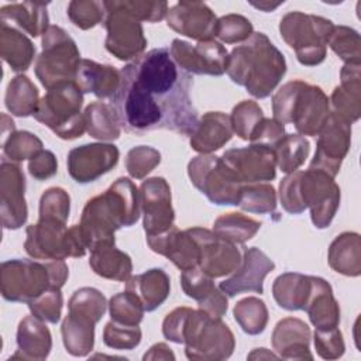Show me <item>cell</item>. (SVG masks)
<instances>
[{"instance_id": "603a6c76", "label": "cell", "mask_w": 361, "mask_h": 361, "mask_svg": "<svg viewBox=\"0 0 361 361\" xmlns=\"http://www.w3.org/2000/svg\"><path fill=\"white\" fill-rule=\"evenodd\" d=\"M330 116L329 97L319 86L303 82L292 107L290 123L300 135L314 137Z\"/></svg>"}, {"instance_id": "30bf717a", "label": "cell", "mask_w": 361, "mask_h": 361, "mask_svg": "<svg viewBox=\"0 0 361 361\" xmlns=\"http://www.w3.org/2000/svg\"><path fill=\"white\" fill-rule=\"evenodd\" d=\"M188 175L193 186L214 204L237 206L243 189L220 157L200 154L188 164Z\"/></svg>"}, {"instance_id": "8d00e7d4", "label": "cell", "mask_w": 361, "mask_h": 361, "mask_svg": "<svg viewBox=\"0 0 361 361\" xmlns=\"http://www.w3.org/2000/svg\"><path fill=\"white\" fill-rule=\"evenodd\" d=\"M312 289V276L285 272L279 275L272 285L275 302L286 310H303Z\"/></svg>"}, {"instance_id": "d590c367", "label": "cell", "mask_w": 361, "mask_h": 361, "mask_svg": "<svg viewBox=\"0 0 361 361\" xmlns=\"http://www.w3.org/2000/svg\"><path fill=\"white\" fill-rule=\"evenodd\" d=\"M329 265L345 276L361 274V240L357 233H341L329 248Z\"/></svg>"}, {"instance_id": "1f68e13d", "label": "cell", "mask_w": 361, "mask_h": 361, "mask_svg": "<svg viewBox=\"0 0 361 361\" xmlns=\"http://www.w3.org/2000/svg\"><path fill=\"white\" fill-rule=\"evenodd\" d=\"M171 281L166 272L161 268H151L140 275L130 276L126 281V290L134 293L145 312H152L159 307L168 298Z\"/></svg>"}, {"instance_id": "7dc6e473", "label": "cell", "mask_w": 361, "mask_h": 361, "mask_svg": "<svg viewBox=\"0 0 361 361\" xmlns=\"http://www.w3.org/2000/svg\"><path fill=\"white\" fill-rule=\"evenodd\" d=\"M327 44L345 63H360V34L355 30L345 25H334Z\"/></svg>"}, {"instance_id": "4dcf8cb0", "label": "cell", "mask_w": 361, "mask_h": 361, "mask_svg": "<svg viewBox=\"0 0 361 361\" xmlns=\"http://www.w3.org/2000/svg\"><path fill=\"white\" fill-rule=\"evenodd\" d=\"M120 79V71L114 66L82 59L75 83L82 93H93L99 99H111L118 89Z\"/></svg>"}, {"instance_id": "b9f144b4", "label": "cell", "mask_w": 361, "mask_h": 361, "mask_svg": "<svg viewBox=\"0 0 361 361\" xmlns=\"http://www.w3.org/2000/svg\"><path fill=\"white\" fill-rule=\"evenodd\" d=\"M233 314L243 331L251 336L262 333L268 323V309L265 303L254 296H248L237 302Z\"/></svg>"}, {"instance_id": "03108f58", "label": "cell", "mask_w": 361, "mask_h": 361, "mask_svg": "<svg viewBox=\"0 0 361 361\" xmlns=\"http://www.w3.org/2000/svg\"><path fill=\"white\" fill-rule=\"evenodd\" d=\"M282 3H283V1H279V3H269V1H259V3H255V1H251V6H254V7H257V8H259V10L268 13V11H272V10H275L276 7H279Z\"/></svg>"}, {"instance_id": "484cf974", "label": "cell", "mask_w": 361, "mask_h": 361, "mask_svg": "<svg viewBox=\"0 0 361 361\" xmlns=\"http://www.w3.org/2000/svg\"><path fill=\"white\" fill-rule=\"evenodd\" d=\"M341 85L334 87L329 100L330 111L348 124L361 114V75L360 63H345L340 73Z\"/></svg>"}, {"instance_id": "681fc988", "label": "cell", "mask_w": 361, "mask_h": 361, "mask_svg": "<svg viewBox=\"0 0 361 361\" xmlns=\"http://www.w3.org/2000/svg\"><path fill=\"white\" fill-rule=\"evenodd\" d=\"M71 210V197L62 188L47 189L39 200V219L66 223Z\"/></svg>"}, {"instance_id": "6125c7cd", "label": "cell", "mask_w": 361, "mask_h": 361, "mask_svg": "<svg viewBox=\"0 0 361 361\" xmlns=\"http://www.w3.org/2000/svg\"><path fill=\"white\" fill-rule=\"evenodd\" d=\"M58 171V162L54 152L41 149L28 162V172L37 180H44L54 176Z\"/></svg>"}, {"instance_id": "bcb514c9", "label": "cell", "mask_w": 361, "mask_h": 361, "mask_svg": "<svg viewBox=\"0 0 361 361\" xmlns=\"http://www.w3.org/2000/svg\"><path fill=\"white\" fill-rule=\"evenodd\" d=\"M1 145L3 157L8 158L11 162L31 159L42 149V141L30 131H14Z\"/></svg>"}, {"instance_id": "f5cc1de1", "label": "cell", "mask_w": 361, "mask_h": 361, "mask_svg": "<svg viewBox=\"0 0 361 361\" xmlns=\"http://www.w3.org/2000/svg\"><path fill=\"white\" fill-rule=\"evenodd\" d=\"M141 341V329L138 326L121 324L110 320L103 330V343L114 350H133Z\"/></svg>"}, {"instance_id": "d6a6232c", "label": "cell", "mask_w": 361, "mask_h": 361, "mask_svg": "<svg viewBox=\"0 0 361 361\" xmlns=\"http://www.w3.org/2000/svg\"><path fill=\"white\" fill-rule=\"evenodd\" d=\"M0 23L14 24L34 38L44 35L49 28L47 3L23 1L6 4L0 8Z\"/></svg>"}, {"instance_id": "8fae6325", "label": "cell", "mask_w": 361, "mask_h": 361, "mask_svg": "<svg viewBox=\"0 0 361 361\" xmlns=\"http://www.w3.org/2000/svg\"><path fill=\"white\" fill-rule=\"evenodd\" d=\"M106 17L104 27L107 31L106 49L120 61L140 58L147 47V38L141 21L133 17L121 1H103Z\"/></svg>"}, {"instance_id": "74e56055", "label": "cell", "mask_w": 361, "mask_h": 361, "mask_svg": "<svg viewBox=\"0 0 361 361\" xmlns=\"http://www.w3.org/2000/svg\"><path fill=\"white\" fill-rule=\"evenodd\" d=\"M86 131L100 141H116L121 134V124L110 103L93 102L85 109Z\"/></svg>"}, {"instance_id": "e7e4bbea", "label": "cell", "mask_w": 361, "mask_h": 361, "mask_svg": "<svg viewBox=\"0 0 361 361\" xmlns=\"http://www.w3.org/2000/svg\"><path fill=\"white\" fill-rule=\"evenodd\" d=\"M7 131L11 134V133H14L16 131V126H14V121L7 116V114H1V135H3V141H1V144L6 141V138H7Z\"/></svg>"}, {"instance_id": "6f0895ef", "label": "cell", "mask_w": 361, "mask_h": 361, "mask_svg": "<svg viewBox=\"0 0 361 361\" xmlns=\"http://www.w3.org/2000/svg\"><path fill=\"white\" fill-rule=\"evenodd\" d=\"M123 7L138 21L157 23L165 18L168 14L166 1H145V0H124L121 1Z\"/></svg>"}, {"instance_id": "2e32d148", "label": "cell", "mask_w": 361, "mask_h": 361, "mask_svg": "<svg viewBox=\"0 0 361 361\" xmlns=\"http://www.w3.org/2000/svg\"><path fill=\"white\" fill-rule=\"evenodd\" d=\"M317 135L316 152L309 168L326 172L334 178L350 149L351 124L345 123L330 111L327 121Z\"/></svg>"}, {"instance_id": "836d02e7", "label": "cell", "mask_w": 361, "mask_h": 361, "mask_svg": "<svg viewBox=\"0 0 361 361\" xmlns=\"http://www.w3.org/2000/svg\"><path fill=\"white\" fill-rule=\"evenodd\" d=\"M0 55L14 72H24L35 56V47L25 34L0 23Z\"/></svg>"}, {"instance_id": "44dd1931", "label": "cell", "mask_w": 361, "mask_h": 361, "mask_svg": "<svg viewBox=\"0 0 361 361\" xmlns=\"http://www.w3.org/2000/svg\"><path fill=\"white\" fill-rule=\"evenodd\" d=\"M166 24L173 31L200 42L214 39L217 18L206 3L179 1L168 10Z\"/></svg>"}, {"instance_id": "11a10c76", "label": "cell", "mask_w": 361, "mask_h": 361, "mask_svg": "<svg viewBox=\"0 0 361 361\" xmlns=\"http://www.w3.org/2000/svg\"><path fill=\"white\" fill-rule=\"evenodd\" d=\"M303 85V80H290L276 90L272 97L274 118L282 124L290 123V113L295 104V99Z\"/></svg>"}, {"instance_id": "3957f363", "label": "cell", "mask_w": 361, "mask_h": 361, "mask_svg": "<svg viewBox=\"0 0 361 361\" xmlns=\"http://www.w3.org/2000/svg\"><path fill=\"white\" fill-rule=\"evenodd\" d=\"M226 72L251 96L264 99L283 78L286 62L282 52L264 32H252L247 41L234 47L228 54Z\"/></svg>"}, {"instance_id": "9c48e42d", "label": "cell", "mask_w": 361, "mask_h": 361, "mask_svg": "<svg viewBox=\"0 0 361 361\" xmlns=\"http://www.w3.org/2000/svg\"><path fill=\"white\" fill-rule=\"evenodd\" d=\"M76 42L58 25H49L42 35V52L35 61V75L49 90L55 86L75 82L80 65Z\"/></svg>"}, {"instance_id": "4fadbf2b", "label": "cell", "mask_w": 361, "mask_h": 361, "mask_svg": "<svg viewBox=\"0 0 361 361\" xmlns=\"http://www.w3.org/2000/svg\"><path fill=\"white\" fill-rule=\"evenodd\" d=\"M199 245V268L212 278L234 274L241 262L244 245L226 241L203 227L188 228Z\"/></svg>"}, {"instance_id": "7402d4cb", "label": "cell", "mask_w": 361, "mask_h": 361, "mask_svg": "<svg viewBox=\"0 0 361 361\" xmlns=\"http://www.w3.org/2000/svg\"><path fill=\"white\" fill-rule=\"evenodd\" d=\"M274 261L257 247H244L243 262L240 268L226 281L220 282L219 288L228 296L233 298L243 292H264V279L274 271Z\"/></svg>"}, {"instance_id": "cb8c5ba5", "label": "cell", "mask_w": 361, "mask_h": 361, "mask_svg": "<svg viewBox=\"0 0 361 361\" xmlns=\"http://www.w3.org/2000/svg\"><path fill=\"white\" fill-rule=\"evenodd\" d=\"M147 243L154 252L171 259L180 271L199 267V245L188 230L180 231L172 226L161 234L147 235Z\"/></svg>"}, {"instance_id": "91938a15", "label": "cell", "mask_w": 361, "mask_h": 361, "mask_svg": "<svg viewBox=\"0 0 361 361\" xmlns=\"http://www.w3.org/2000/svg\"><path fill=\"white\" fill-rule=\"evenodd\" d=\"M285 135V127L275 118L264 117L250 138L251 144H261L274 148L278 141Z\"/></svg>"}, {"instance_id": "83f0119b", "label": "cell", "mask_w": 361, "mask_h": 361, "mask_svg": "<svg viewBox=\"0 0 361 361\" xmlns=\"http://www.w3.org/2000/svg\"><path fill=\"white\" fill-rule=\"evenodd\" d=\"M303 310L307 313L316 330H331L338 327V302L333 296L330 283L320 276H312V289Z\"/></svg>"}, {"instance_id": "680465c9", "label": "cell", "mask_w": 361, "mask_h": 361, "mask_svg": "<svg viewBox=\"0 0 361 361\" xmlns=\"http://www.w3.org/2000/svg\"><path fill=\"white\" fill-rule=\"evenodd\" d=\"M302 171H295L288 173L279 183V200L285 212L290 214H300L305 207L299 196V179Z\"/></svg>"}, {"instance_id": "db71d44e", "label": "cell", "mask_w": 361, "mask_h": 361, "mask_svg": "<svg viewBox=\"0 0 361 361\" xmlns=\"http://www.w3.org/2000/svg\"><path fill=\"white\" fill-rule=\"evenodd\" d=\"M31 313L47 323H58L61 319L63 298L61 289H48L27 303Z\"/></svg>"}, {"instance_id": "5b68a950", "label": "cell", "mask_w": 361, "mask_h": 361, "mask_svg": "<svg viewBox=\"0 0 361 361\" xmlns=\"http://www.w3.org/2000/svg\"><path fill=\"white\" fill-rule=\"evenodd\" d=\"M107 309L106 296L94 288H80L68 302L61 333L66 351L73 357H86L94 343V326Z\"/></svg>"}, {"instance_id": "c3c4849f", "label": "cell", "mask_w": 361, "mask_h": 361, "mask_svg": "<svg viewBox=\"0 0 361 361\" xmlns=\"http://www.w3.org/2000/svg\"><path fill=\"white\" fill-rule=\"evenodd\" d=\"M68 17L80 30H90L106 17L103 1L73 0L68 4Z\"/></svg>"}, {"instance_id": "7bdbcfd3", "label": "cell", "mask_w": 361, "mask_h": 361, "mask_svg": "<svg viewBox=\"0 0 361 361\" xmlns=\"http://www.w3.org/2000/svg\"><path fill=\"white\" fill-rule=\"evenodd\" d=\"M237 206L250 213H272L276 207V192L268 183L244 185Z\"/></svg>"}, {"instance_id": "f35d334b", "label": "cell", "mask_w": 361, "mask_h": 361, "mask_svg": "<svg viewBox=\"0 0 361 361\" xmlns=\"http://www.w3.org/2000/svg\"><path fill=\"white\" fill-rule=\"evenodd\" d=\"M38 89L25 75L14 76L7 85L4 104L17 117H28L38 107Z\"/></svg>"}, {"instance_id": "9a60e30c", "label": "cell", "mask_w": 361, "mask_h": 361, "mask_svg": "<svg viewBox=\"0 0 361 361\" xmlns=\"http://www.w3.org/2000/svg\"><path fill=\"white\" fill-rule=\"evenodd\" d=\"M220 158L243 185L272 180L276 176L275 154L267 145L250 144L243 148H231Z\"/></svg>"}, {"instance_id": "ba28073f", "label": "cell", "mask_w": 361, "mask_h": 361, "mask_svg": "<svg viewBox=\"0 0 361 361\" xmlns=\"http://www.w3.org/2000/svg\"><path fill=\"white\" fill-rule=\"evenodd\" d=\"M334 24L320 16L290 11L281 18L282 39L295 49L298 61L305 66H316L326 58V45Z\"/></svg>"}, {"instance_id": "816d5d0a", "label": "cell", "mask_w": 361, "mask_h": 361, "mask_svg": "<svg viewBox=\"0 0 361 361\" xmlns=\"http://www.w3.org/2000/svg\"><path fill=\"white\" fill-rule=\"evenodd\" d=\"M161 162L158 149L148 145H138L128 151L126 158V169L134 179L145 178Z\"/></svg>"}, {"instance_id": "60d3db41", "label": "cell", "mask_w": 361, "mask_h": 361, "mask_svg": "<svg viewBox=\"0 0 361 361\" xmlns=\"http://www.w3.org/2000/svg\"><path fill=\"white\" fill-rule=\"evenodd\" d=\"M272 149L278 168L285 173H292L305 164L310 144L300 134H285Z\"/></svg>"}, {"instance_id": "8992f818", "label": "cell", "mask_w": 361, "mask_h": 361, "mask_svg": "<svg viewBox=\"0 0 361 361\" xmlns=\"http://www.w3.org/2000/svg\"><path fill=\"white\" fill-rule=\"evenodd\" d=\"M82 104L83 93L75 82H69L49 89L32 116L59 138L75 140L86 131L85 116L80 113Z\"/></svg>"}, {"instance_id": "003e7915", "label": "cell", "mask_w": 361, "mask_h": 361, "mask_svg": "<svg viewBox=\"0 0 361 361\" xmlns=\"http://www.w3.org/2000/svg\"><path fill=\"white\" fill-rule=\"evenodd\" d=\"M278 354H272L269 353L267 348H255L250 355L248 358H276Z\"/></svg>"}, {"instance_id": "ffe728a7", "label": "cell", "mask_w": 361, "mask_h": 361, "mask_svg": "<svg viewBox=\"0 0 361 361\" xmlns=\"http://www.w3.org/2000/svg\"><path fill=\"white\" fill-rule=\"evenodd\" d=\"M25 252L39 261H55L71 257L66 223L58 220H41L25 230Z\"/></svg>"}, {"instance_id": "be15d7a7", "label": "cell", "mask_w": 361, "mask_h": 361, "mask_svg": "<svg viewBox=\"0 0 361 361\" xmlns=\"http://www.w3.org/2000/svg\"><path fill=\"white\" fill-rule=\"evenodd\" d=\"M142 360H175V354L165 343H158L144 354Z\"/></svg>"}, {"instance_id": "f1b7e54d", "label": "cell", "mask_w": 361, "mask_h": 361, "mask_svg": "<svg viewBox=\"0 0 361 361\" xmlns=\"http://www.w3.org/2000/svg\"><path fill=\"white\" fill-rule=\"evenodd\" d=\"M233 137L230 116L221 111L204 113L190 134V147L199 154H212L220 149Z\"/></svg>"}, {"instance_id": "ee69618b", "label": "cell", "mask_w": 361, "mask_h": 361, "mask_svg": "<svg viewBox=\"0 0 361 361\" xmlns=\"http://www.w3.org/2000/svg\"><path fill=\"white\" fill-rule=\"evenodd\" d=\"M262 118L264 113L257 102L243 100L234 106L230 116L233 133H235L241 140L250 141Z\"/></svg>"}, {"instance_id": "6da1fadb", "label": "cell", "mask_w": 361, "mask_h": 361, "mask_svg": "<svg viewBox=\"0 0 361 361\" xmlns=\"http://www.w3.org/2000/svg\"><path fill=\"white\" fill-rule=\"evenodd\" d=\"M120 85L110 104L121 127L142 135L169 130L190 135L199 121L190 99L193 78L171 56L169 48H154L120 69Z\"/></svg>"}, {"instance_id": "5bb4252c", "label": "cell", "mask_w": 361, "mask_h": 361, "mask_svg": "<svg viewBox=\"0 0 361 361\" xmlns=\"http://www.w3.org/2000/svg\"><path fill=\"white\" fill-rule=\"evenodd\" d=\"M172 59L188 73L221 76L227 69L228 52L216 39L200 41L192 45L182 39H173L169 48Z\"/></svg>"}, {"instance_id": "7a4b0ae2", "label": "cell", "mask_w": 361, "mask_h": 361, "mask_svg": "<svg viewBox=\"0 0 361 361\" xmlns=\"http://www.w3.org/2000/svg\"><path fill=\"white\" fill-rule=\"evenodd\" d=\"M140 212L138 189L128 178H118L83 207L79 227L87 250L114 244V233L135 224Z\"/></svg>"}, {"instance_id": "7c38bea8", "label": "cell", "mask_w": 361, "mask_h": 361, "mask_svg": "<svg viewBox=\"0 0 361 361\" xmlns=\"http://www.w3.org/2000/svg\"><path fill=\"white\" fill-rule=\"evenodd\" d=\"M299 196L305 210L310 209V217L317 228L330 226L338 204L340 188L334 178L317 169L302 171L299 179Z\"/></svg>"}, {"instance_id": "9f6ffc18", "label": "cell", "mask_w": 361, "mask_h": 361, "mask_svg": "<svg viewBox=\"0 0 361 361\" xmlns=\"http://www.w3.org/2000/svg\"><path fill=\"white\" fill-rule=\"evenodd\" d=\"M314 348L324 360H337L344 354L345 345L338 327L331 330H314Z\"/></svg>"}, {"instance_id": "ac0fdd59", "label": "cell", "mask_w": 361, "mask_h": 361, "mask_svg": "<svg viewBox=\"0 0 361 361\" xmlns=\"http://www.w3.org/2000/svg\"><path fill=\"white\" fill-rule=\"evenodd\" d=\"M24 192L23 169L3 157L0 165V210L3 227L7 230H17L27 221L28 209Z\"/></svg>"}, {"instance_id": "94428289", "label": "cell", "mask_w": 361, "mask_h": 361, "mask_svg": "<svg viewBox=\"0 0 361 361\" xmlns=\"http://www.w3.org/2000/svg\"><path fill=\"white\" fill-rule=\"evenodd\" d=\"M190 310V307L182 306L173 309L171 313L166 314L162 323V334L166 340L176 344H183V327Z\"/></svg>"}, {"instance_id": "4316f807", "label": "cell", "mask_w": 361, "mask_h": 361, "mask_svg": "<svg viewBox=\"0 0 361 361\" xmlns=\"http://www.w3.org/2000/svg\"><path fill=\"white\" fill-rule=\"evenodd\" d=\"M310 329L296 317L279 320L272 333V347L285 360H313L309 350Z\"/></svg>"}, {"instance_id": "e0dca14e", "label": "cell", "mask_w": 361, "mask_h": 361, "mask_svg": "<svg viewBox=\"0 0 361 361\" xmlns=\"http://www.w3.org/2000/svg\"><path fill=\"white\" fill-rule=\"evenodd\" d=\"M138 197L147 235L161 234L175 226L171 188L164 178L154 176L144 180L138 189Z\"/></svg>"}, {"instance_id": "d4e9b609", "label": "cell", "mask_w": 361, "mask_h": 361, "mask_svg": "<svg viewBox=\"0 0 361 361\" xmlns=\"http://www.w3.org/2000/svg\"><path fill=\"white\" fill-rule=\"evenodd\" d=\"M180 285L183 292L197 302L200 310L213 317H223L226 314L228 307L227 295L199 267L182 271Z\"/></svg>"}, {"instance_id": "d6986e66", "label": "cell", "mask_w": 361, "mask_h": 361, "mask_svg": "<svg viewBox=\"0 0 361 361\" xmlns=\"http://www.w3.org/2000/svg\"><path fill=\"white\" fill-rule=\"evenodd\" d=\"M118 157L120 152L114 144H85L69 151L68 172L78 183H89L114 168Z\"/></svg>"}, {"instance_id": "277c9868", "label": "cell", "mask_w": 361, "mask_h": 361, "mask_svg": "<svg viewBox=\"0 0 361 361\" xmlns=\"http://www.w3.org/2000/svg\"><path fill=\"white\" fill-rule=\"evenodd\" d=\"M68 275L65 259H8L0 267L1 296L8 302L28 303L48 289H61Z\"/></svg>"}, {"instance_id": "ab89813d", "label": "cell", "mask_w": 361, "mask_h": 361, "mask_svg": "<svg viewBox=\"0 0 361 361\" xmlns=\"http://www.w3.org/2000/svg\"><path fill=\"white\" fill-rule=\"evenodd\" d=\"M261 228V223L243 213H224L216 219L213 224V233L230 243L244 244L251 240Z\"/></svg>"}, {"instance_id": "f6af8a7d", "label": "cell", "mask_w": 361, "mask_h": 361, "mask_svg": "<svg viewBox=\"0 0 361 361\" xmlns=\"http://www.w3.org/2000/svg\"><path fill=\"white\" fill-rule=\"evenodd\" d=\"M109 312L113 322L128 326H138L145 310L140 299L134 293L126 290L111 296L109 302Z\"/></svg>"}, {"instance_id": "52a82bcc", "label": "cell", "mask_w": 361, "mask_h": 361, "mask_svg": "<svg viewBox=\"0 0 361 361\" xmlns=\"http://www.w3.org/2000/svg\"><path fill=\"white\" fill-rule=\"evenodd\" d=\"M185 354L189 360L219 361L228 358L234 351V334L221 317L192 309L183 327Z\"/></svg>"}, {"instance_id": "f907efd6", "label": "cell", "mask_w": 361, "mask_h": 361, "mask_svg": "<svg viewBox=\"0 0 361 361\" xmlns=\"http://www.w3.org/2000/svg\"><path fill=\"white\" fill-rule=\"evenodd\" d=\"M252 24L240 14H227L217 20L216 38L224 44H235L247 41L252 34Z\"/></svg>"}, {"instance_id": "f546056e", "label": "cell", "mask_w": 361, "mask_h": 361, "mask_svg": "<svg viewBox=\"0 0 361 361\" xmlns=\"http://www.w3.org/2000/svg\"><path fill=\"white\" fill-rule=\"evenodd\" d=\"M17 353L10 358L45 360L52 348V337L45 322L32 316H25L17 329Z\"/></svg>"}, {"instance_id": "e575fe53", "label": "cell", "mask_w": 361, "mask_h": 361, "mask_svg": "<svg viewBox=\"0 0 361 361\" xmlns=\"http://www.w3.org/2000/svg\"><path fill=\"white\" fill-rule=\"evenodd\" d=\"M89 265L99 276L118 282L127 281L133 271L130 255L116 248L114 244H106L90 250Z\"/></svg>"}]
</instances>
